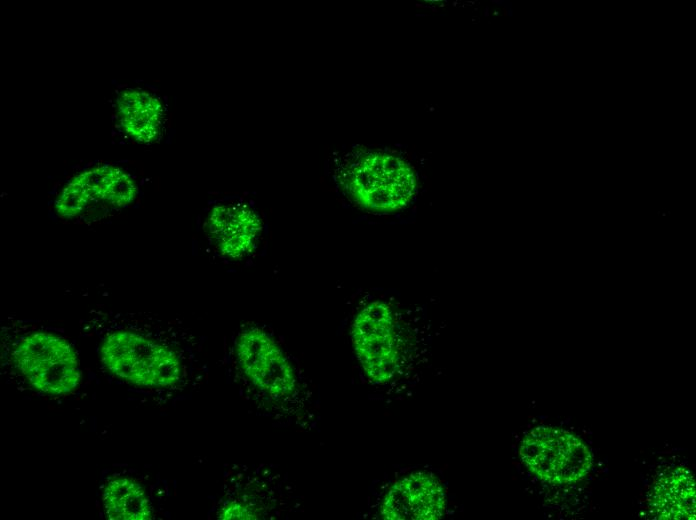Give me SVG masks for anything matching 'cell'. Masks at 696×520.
Returning <instances> with one entry per match:
<instances>
[{
  "label": "cell",
  "mask_w": 696,
  "mask_h": 520,
  "mask_svg": "<svg viewBox=\"0 0 696 520\" xmlns=\"http://www.w3.org/2000/svg\"><path fill=\"white\" fill-rule=\"evenodd\" d=\"M99 354L117 377L144 387H173L187 364L175 344L132 324H113L100 336Z\"/></svg>",
  "instance_id": "obj_1"
},
{
  "label": "cell",
  "mask_w": 696,
  "mask_h": 520,
  "mask_svg": "<svg viewBox=\"0 0 696 520\" xmlns=\"http://www.w3.org/2000/svg\"><path fill=\"white\" fill-rule=\"evenodd\" d=\"M350 199L372 212H393L407 206L416 189L413 168L404 159L379 150L352 153L338 171Z\"/></svg>",
  "instance_id": "obj_2"
},
{
  "label": "cell",
  "mask_w": 696,
  "mask_h": 520,
  "mask_svg": "<svg viewBox=\"0 0 696 520\" xmlns=\"http://www.w3.org/2000/svg\"><path fill=\"white\" fill-rule=\"evenodd\" d=\"M12 360L34 388L47 394H68L81 380L74 349L53 333L35 331L22 336L12 350Z\"/></svg>",
  "instance_id": "obj_3"
},
{
  "label": "cell",
  "mask_w": 696,
  "mask_h": 520,
  "mask_svg": "<svg viewBox=\"0 0 696 520\" xmlns=\"http://www.w3.org/2000/svg\"><path fill=\"white\" fill-rule=\"evenodd\" d=\"M520 455L534 474L553 484L577 482L592 465L591 454L579 438L553 427H537L526 434Z\"/></svg>",
  "instance_id": "obj_4"
},
{
  "label": "cell",
  "mask_w": 696,
  "mask_h": 520,
  "mask_svg": "<svg viewBox=\"0 0 696 520\" xmlns=\"http://www.w3.org/2000/svg\"><path fill=\"white\" fill-rule=\"evenodd\" d=\"M137 186L123 169L104 165L86 170L67 182L55 200L63 219L83 218L91 212L119 209L135 198Z\"/></svg>",
  "instance_id": "obj_5"
},
{
  "label": "cell",
  "mask_w": 696,
  "mask_h": 520,
  "mask_svg": "<svg viewBox=\"0 0 696 520\" xmlns=\"http://www.w3.org/2000/svg\"><path fill=\"white\" fill-rule=\"evenodd\" d=\"M235 355L246 379L272 400L283 401L296 393L297 377L290 360L262 328L243 329L235 343Z\"/></svg>",
  "instance_id": "obj_6"
},
{
  "label": "cell",
  "mask_w": 696,
  "mask_h": 520,
  "mask_svg": "<svg viewBox=\"0 0 696 520\" xmlns=\"http://www.w3.org/2000/svg\"><path fill=\"white\" fill-rule=\"evenodd\" d=\"M395 332L392 312L380 301L366 305L354 319V349L364 371L374 382H385L396 372Z\"/></svg>",
  "instance_id": "obj_7"
},
{
  "label": "cell",
  "mask_w": 696,
  "mask_h": 520,
  "mask_svg": "<svg viewBox=\"0 0 696 520\" xmlns=\"http://www.w3.org/2000/svg\"><path fill=\"white\" fill-rule=\"evenodd\" d=\"M206 228L217 251L225 258L237 260L256 250L263 225L248 205L225 203L212 208Z\"/></svg>",
  "instance_id": "obj_8"
},
{
  "label": "cell",
  "mask_w": 696,
  "mask_h": 520,
  "mask_svg": "<svg viewBox=\"0 0 696 520\" xmlns=\"http://www.w3.org/2000/svg\"><path fill=\"white\" fill-rule=\"evenodd\" d=\"M444 494L438 481L424 473L397 482L385 496L381 514L386 519H438Z\"/></svg>",
  "instance_id": "obj_9"
},
{
  "label": "cell",
  "mask_w": 696,
  "mask_h": 520,
  "mask_svg": "<svg viewBox=\"0 0 696 520\" xmlns=\"http://www.w3.org/2000/svg\"><path fill=\"white\" fill-rule=\"evenodd\" d=\"M119 123L140 143L155 141L162 130L164 108L158 97L139 88L124 89L117 99Z\"/></svg>",
  "instance_id": "obj_10"
},
{
  "label": "cell",
  "mask_w": 696,
  "mask_h": 520,
  "mask_svg": "<svg viewBox=\"0 0 696 520\" xmlns=\"http://www.w3.org/2000/svg\"><path fill=\"white\" fill-rule=\"evenodd\" d=\"M651 508L660 519H694L695 487L692 474L677 468L656 483Z\"/></svg>",
  "instance_id": "obj_11"
},
{
  "label": "cell",
  "mask_w": 696,
  "mask_h": 520,
  "mask_svg": "<svg viewBox=\"0 0 696 520\" xmlns=\"http://www.w3.org/2000/svg\"><path fill=\"white\" fill-rule=\"evenodd\" d=\"M103 504L111 520H145L152 516L145 491L128 478L113 479L105 486Z\"/></svg>",
  "instance_id": "obj_12"
}]
</instances>
